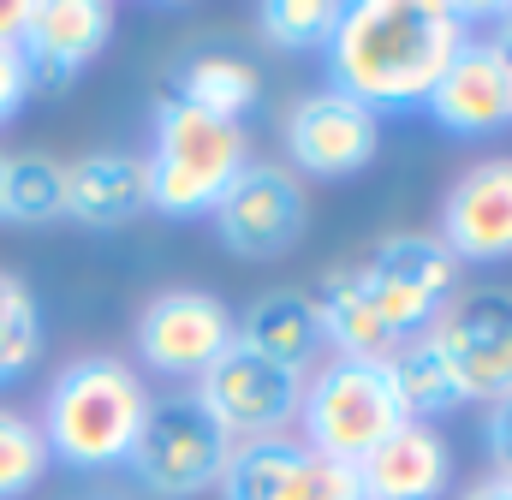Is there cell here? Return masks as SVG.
<instances>
[{"label":"cell","instance_id":"6da1fadb","mask_svg":"<svg viewBox=\"0 0 512 500\" xmlns=\"http://www.w3.org/2000/svg\"><path fill=\"white\" fill-rule=\"evenodd\" d=\"M471 6L441 0H364L346 6L328 36V90L364 102L376 120L387 108H423L453 54L477 36Z\"/></svg>","mask_w":512,"mask_h":500},{"label":"cell","instance_id":"7a4b0ae2","mask_svg":"<svg viewBox=\"0 0 512 500\" xmlns=\"http://www.w3.org/2000/svg\"><path fill=\"white\" fill-rule=\"evenodd\" d=\"M149 405L155 393L143 387V375L126 358L114 352L72 358L48 387V411H42L48 453L66 459L72 471H114L131 459Z\"/></svg>","mask_w":512,"mask_h":500},{"label":"cell","instance_id":"3957f363","mask_svg":"<svg viewBox=\"0 0 512 500\" xmlns=\"http://www.w3.org/2000/svg\"><path fill=\"white\" fill-rule=\"evenodd\" d=\"M251 143L239 120H215L179 96H167L155 108V143L143 155L149 173V209L161 215H209L221 203V191L245 173Z\"/></svg>","mask_w":512,"mask_h":500},{"label":"cell","instance_id":"277c9868","mask_svg":"<svg viewBox=\"0 0 512 500\" xmlns=\"http://www.w3.org/2000/svg\"><path fill=\"white\" fill-rule=\"evenodd\" d=\"M298 423H304V447L310 453L358 465L405 417H399V399L387 387L382 358H328V364H316L304 375Z\"/></svg>","mask_w":512,"mask_h":500},{"label":"cell","instance_id":"5b68a950","mask_svg":"<svg viewBox=\"0 0 512 500\" xmlns=\"http://www.w3.org/2000/svg\"><path fill=\"white\" fill-rule=\"evenodd\" d=\"M227 453H233V441L215 429V417H209L191 393H167V399L149 405L143 435H137V447H131L126 465L137 471V483H143L149 495L191 500V495H203V489L221 483Z\"/></svg>","mask_w":512,"mask_h":500},{"label":"cell","instance_id":"8992f818","mask_svg":"<svg viewBox=\"0 0 512 500\" xmlns=\"http://www.w3.org/2000/svg\"><path fill=\"white\" fill-rule=\"evenodd\" d=\"M358 286L399 346L411 334H429L441 310L459 298V262L429 233H399V239H382L370 262H358Z\"/></svg>","mask_w":512,"mask_h":500},{"label":"cell","instance_id":"52a82bcc","mask_svg":"<svg viewBox=\"0 0 512 500\" xmlns=\"http://www.w3.org/2000/svg\"><path fill=\"white\" fill-rule=\"evenodd\" d=\"M191 399L215 417V429L227 441H268L286 435L298 423V399H304V375L262 358L256 346H245L233 334V346L197 375Z\"/></svg>","mask_w":512,"mask_h":500},{"label":"cell","instance_id":"ba28073f","mask_svg":"<svg viewBox=\"0 0 512 500\" xmlns=\"http://www.w3.org/2000/svg\"><path fill=\"white\" fill-rule=\"evenodd\" d=\"M215 233L233 256H286L310 227V203H304V179L286 161H245V173L221 191V203L209 209Z\"/></svg>","mask_w":512,"mask_h":500},{"label":"cell","instance_id":"9c48e42d","mask_svg":"<svg viewBox=\"0 0 512 500\" xmlns=\"http://www.w3.org/2000/svg\"><path fill=\"white\" fill-rule=\"evenodd\" d=\"M239 334V316L197 286H173L155 292L137 316V358L143 370L167 375V381H197Z\"/></svg>","mask_w":512,"mask_h":500},{"label":"cell","instance_id":"30bf717a","mask_svg":"<svg viewBox=\"0 0 512 500\" xmlns=\"http://www.w3.org/2000/svg\"><path fill=\"white\" fill-rule=\"evenodd\" d=\"M429 340L447 358L465 405H495L512 393V292H459L429 328Z\"/></svg>","mask_w":512,"mask_h":500},{"label":"cell","instance_id":"8fae6325","mask_svg":"<svg viewBox=\"0 0 512 500\" xmlns=\"http://www.w3.org/2000/svg\"><path fill=\"white\" fill-rule=\"evenodd\" d=\"M215 489H221V500H364L352 465L322 459L292 435L233 441Z\"/></svg>","mask_w":512,"mask_h":500},{"label":"cell","instance_id":"7c38bea8","mask_svg":"<svg viewBox=\"0 0 512 500\" xmlns=\"http://www.w3.org/2000/svg\"><path fill=\"white\" fill-rule=\"evenodd\" d=\"M382 149V120L340 96V90H316L304 96L292 114H286V155H292V173H310V179H346V173H364Z\"/></svg>","mask_w":512,"mask_h":500},{"label":"cell","instance_id":"4fadbf2b","mask_svg":"<svg viewBox=\"0 0 512 500\" xmlns=\"http://www.w3.org/2000/svg\"><path fill=\"white\" fill-rule=\"evenodd\" d=\"M441 245L453 262H507L512 256V155L465 167L441 203Z\"/></svg>","mask_w":512,"mask_h":500},{"label":"cell","instance_id":"5bb4252c","mask_svg":"<svg viewBox=\"0 0 512 500\" xmlns=\"http://www.w3.org/2000/svg\"><path fill=\"white\" fill-rule=\"evenodd\" d=\"M114 36V6L102 0H30L18 54L30 66V84H66L78 78Z\"/></svg>","mask_w":512,"mask_h":500},{"label":"cell","instance_id":"9a60e30c","mask_svg":"<svg viewBox=\"0 0 512 500\" xmlns=\"http://www.w3.org/2000/svg\"><path fill=\"white\" fill-rule=\"evenodd\" d=\"M423 108L435 114V125H447L459 137H489V131L512 125V72L489 48V36H471L453 54V66L441 72V84L429 90Z\"/></svg>","mask_w":512,"mask_h":500},{"label":"cell","instance_id":"2e32d148","mask_svg":"<svg viewBox=\"0 0 512 500\" xmlns=\"http://www.w3.org/2000/svg\"><path fill=\"white\" fill-rule=\"evenodd\" d=\"M352 471H358L364 500H441L453 477V453L435 435V423H399Z\"/></svg>","mask_w":512,"mask_h":500},{"label":"cell","instance_id":"e0dca14e","mask_svg":"<svg viewBox=\"0 0 512 500\" xmlns=\"http://www.w3.org/2000/svg\"><path fill=\"white\" fill-rule=\"evenodd\" d=\"M149 209V173L143 155L126 149H96L66 161V215L84 227H126Z\"/></svg>","mask_w":512,"mask_h":500},{"label":"cell","instance_id":"ac0fdd59","mask_svg":"<svg viewBox=\"0 0 512 500\" xmlns=\"http://www.w3.org/2000/svg\"><path fill=\"white\" fill-rule=\"evenodd\" d=\"M304 298H310L316 334H322V346H334V358H387L393 352V334L382 328L376 304L364 298L358 268H328Z\"/></svg>","mask_w":512,"mask_h":500},{"label":"cell","instance_id":"d6986e66","mask_svg":"<svg viewBox=\"0 0 512 500\" xmlns=\"http://www.w3.org/2000/svg\"><path fill=\"white\" fill-rule=\"evenodd\" d=\"M382 370H387V387H393V399H399V417H405V423H435V417H447V411H459V405H465V399H459V387H453L447 358L435 352V340H429V334L399 340V346L382 358Z\"/></svg>","mask_w":512,"mask_h":500},{"label":"cell","instance_id":"ffe728a7","mask_svg":"<svg viewBox=\"0 0 512 500\" xmlns=\"http://www.w3.org/2000/svg\"><path fill=\"white\" fill-rule=\"evenodd\" d=\"M239 340L256 346L262 358H274V364H286V370H310V358L322 352V334H316V310H310V298L304 292H268V298H256L251 310H245V322H239Z\"/></svg>","mask_w":512,"mask_h":500},{"label":"cell","instance_id":"44dd1931","mask_svg":"<svg viewBox=\"0 0 512 500\" xmlns=\"http://www.w3.org/2000/svg\"><path fill=\"white\" fill-rule=\"evenodd\" d=\"M256 90H262V78H256L251 60H239V54H191L179 66V102H191V108H203L215 120L245 125Z\"/></svg>","mask_w":512,"mask_h":500},{"label":"cell","instance_id":"7402d4cb","mask_svg":"<svg viewBox=\"0 0 512 500\" xmlns=\"http://www.w3.org/2000/svg\"><path fill=\"white\" fill-rule=\"evenodd\" d=\"M66 215V167L54 155H6V191H0V221L18 227H48Z\"/></svg>","mask_w":512,"mask_h":500},{"label":"cell","instance_id":"603a6c76","mask_svg":"<svg viewBox=\"0 0 512 500\" xmlns=\"http://www.w3.org/2000/svg\"><path fill=\"white\" fill-rule=\"evenodd\" d=\"M48 465H54V453H48L42 423L12 411V405H0V500L30 495L48 477Z\"/></svg>","mask_w":512,"mask_h":500},{"label":"cell","instance_id":"cb8c5ba5","mask_svg":"<svg viewBox=\"0 0 512 500\" xmlns=\"http://www.w3.org/2000/svg\"><path fill=\"white\" fill-rule=\"evenodd\" d=\"M42 358V310L18 274L0 268V387Z\"/></svg>","mask_w":512,"mask_h":500},{"label":"cell","instance_id":"d4e9b609","mask_svg":"<svg viewBox=\"0 0 512 500\" xmlns=\"http://www.w3.org/2000/svg\"><path fill=\"white\" fill-rule=\"evenodd\" d=\"M340 12H346L340 0H268V6L256 12V30H262L274 48L304 54V48H328Z\"/></svg>","mask_w":512,"mask_h":500},{"label":"cell","instance_id":"484cf974","mask_svg":"<svg viewBox=\"0 0 512 500\" xmlns=\"http://www.w3.org/2000/svg\"><path fill=\"white\" fill-rule=\"evenodd\" d=\"M30 66H24V54L18 48H0V125L12 120L24 102H30Z\"/></svg>","mask_w":512,"mask_h":500},{"label":"cell","instance_id":"4316f807","mask_svg":"<svg viewBox=\"0 0 512 500\" xmlns=\"http://www.w3.org/2000/svg\"><path fill=\"white\" fill-rule=\"evenodd\" d=\"M483 447H489L495 471H512V393L489 405V417H483Z\"/></svg>","mask_w":512,"mask_h":500},{"label":"cell","instance_id":"83f0119b","mask_svg":"<svg viewBox=\"0 0 512 500\" xmlns=\"http://www.w3.org/2000/svg\"><path fill=\"white\" fill-rule=\"evenodd\" d=\"M24 18H30V0H0V48H18Z\"/></svg>","mask_w":512,"mask_h":500},{"label":"cell","instance_id":"f1b7e54d","mask_svg":"<svg viewBox=\"0 0 512 500\" xmlns=\"http://www.w3.org/2000/svg\"><path fill=\"white\" fill-rule=\"evenodd\" d=\"M459 500H512V471H489L483 483L459 489Z\"/></svg>","mask_w":512,"mask_h":500},{"label":"cell","instance_id":"f546056e","mask_svg":"<svg viewBox=\"0 0 512 500\" xmlns=\"http://www.w3.org/2000/svg\"><path fill=\"white\" fill-rule=\"evenodd\" d=\"M0 191H6V149H0Z\"/></svg>","mask_w":512,"mask_h":500},{"label":"cell","instance_id":"4dcf8cb0","mask_svg":"<svg viewBox=\"0 0 512 500\" xmlns=\"http://www.w3.org/2000/svg\"><path fill=\"white\" fill-rule=\"evenodd\" d=\"M507 72H512V60H507Z\"/></svg>","mask_w":512,"mask_h":500}]
</instances>
